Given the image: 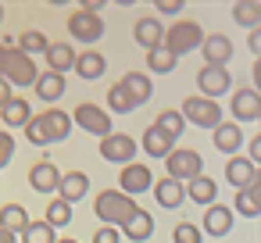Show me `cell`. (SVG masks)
<instances>
[{
  "instance_id": "6da1fadb",
  "label": "cell",
  "mask_w": 261,
  "mask_h": 243,
  "mask_svg": "<svg viewBox=\"0 0 261 243\" xmlns=\"http://www.w3.org/2000/svg\"><path fill=\"white\" fill-rule=\"evenodd\" d=\"M136 207H140V204H136L133 197H125L122 190H100L97 200H93V214L100 218V225H115V229H122V225L133 218Z\"/></svg>"
},
{
  "instance_id": "7a4b0ae2",
  "label": "cell",
  "mask_w": 261,
  "mask_h": 243,
  "mask_svg": "<svg viewBox=\"0 0 261 243\" xmlns=\"http://www.w3.org/2000/svg\"><path fill=\"white\" fill-rule=\"evenodd\" d=\"M200 43H204V29H200V22H193V18H179L175 25H168L165 29V40H161V47L179 61V58H186L190 50H200Z\"/></svg>"
},
{
  "instance_id": "3957f363",
  "label": "cell",
  "mask_w": 261,
  "mask_h": 243,
  "mask_svg": "<svg viewBox=\"0 0 261 243\" xmlns=\"http://www.w3.org/2000/svg\"><path fill=\"white\" fill-rule=\"evenodd\" d=\"M36 75H40V68H36V61H33L29 54H22L18 47H15V50H4V68H0V79H4L11 90L33 86Z\"/></svg>"
},
{
  "instance_id": "277c9868",
  "label": "cell",
  "mask_w": 261,
  "mask_h": 243,
  "mask_svg": "<svg viewBox=\"0 0 261 243\" xmlns=\"http://www.w3.org/2000/svg\"><path fill=\"white\" fill-rule=\"evenodd\" d=\"M182 122H190V125H197V129H215V125H222L225 118V111H222V104L218 100H207V97H186L182 100Z\"/></svg>"
},
{
  "instance_id": "5b68a950",
  "label": "cell",
  "mask_w": 261,
  "mask_h": 243,
  "mask_svg": "<svg viewBox=\"0 0 261 243\" xmlns=\"http://www.w3.org/2000/svg\"><path fill=\"white\" fill-rule=\"evenodd\" d=\"M165 172H168V179H175V182L186 186L193 175L204 172V157L193 147H172V154L165 157Z\"/></svg>"
},
{
  "instance_id": "8992f818",
  "label": "cell",
  "mask_w": 261,
  "mask_h": 243,
  "mask_svg": "<svg viewBox=\"0 0 261 243\" xmlns=\"http://www.w3.org/2000/svg\"><path fill=\"white\" fill-rule=\"evenodd\" d=\"M72 115V122L79 125V129H86L90 136H97V140H104V136H111L115 132V125H111V115L100 107V104H79L75 111H68Z\"/></svg>"
},
{
  "instance_id": "52a82bcc",
  "label": "cell",
  "mask_w": 261,
  "mask_h": 243,
  "mask_svg": "<svg viewBox=\"0 0 261 243\" xmlns=\"http://www.w3.org/2000/svg\"><path fill=\"white\" fill-rule=\"evenodd\" d=\"M229 115H232V122L236 125H250V122H257L261 118V93H257V86H243V90H236L232 93V100H229Z\"/></svg>"
},
{
  "instance_id": "ba28073f",
  "label": "cell",
  "mask_w": 261,
  "mask_h": 243,
  "mask_svg": "<svg viewBox=\"0 0 261 243\" xmlns=\"http://www.w3.org/2000/svg\"><path fill=\"white\" fill-rule=\"evenodd\" d=\"M136 150H140V143H136L129 132H111V136L100 140V157L111 161V165H129V161H136Z\"/></svg>"
},
{
  "instance_id": "9c48e42d",
  "label": "cell",
  "mask_w": 261,
  "mask_h": 243,
  "mask_svg": "<svg viewBox=\"0 0 261 243\" xmlns=\"http://www.w3.org/2000/svg\"><path fill=\"white\" fill-rule=\"evenodd\" d=\"M150 186H154V172H150L147 165H140V161H129V165H122V172H118V190H122L125 197L150 193Z\"/></svg>"
},
{
  "instance_id": "30bf717a",
  "label": "cell",
  "mask_w": 261,
  "mask_h": 243,
  "mask_svg": "<svg viewBox=\"0 0 261 243\" xmlns=\"http://www.w3.org/2000/svg\"><path fill=\"white\" fill-rule=\"evenodd\" d=\"M197 86H200V93H197V97L218 100L222 93H229V90H232V75H229V68H215V65H204V68L197 72Z\"/></svg>"
},
{
  "instance_id": "8fae6325",
  "label": "cell",
  "mask_w": 261,
  "mask_h": 243,
  "mask_svg": "<svg viewBox=\"0 0 261 243\" xmlns=\"http://www.w3.org/2000/svg\"><path fill=\"white\" fill-rule=\"evenodd\" d=\"M68 33H72V40H79V43H97V40L104 36V18H100V15H86V11H75V15L68 18Z\"/></svg>"
},
{
  "instance_id": "7c38bea8",
  "label": "cell",
  "mask_w": 261,
  "mask_h": 243,
  "mask_svg": "<svg viewBox=\"0 0 261 243\" xmlns=\"http://www.w3.org/2000/svg\"><path fill=\"white\" fill-rule=\"evenodd\" d=\"M186 200H193V204H200V207H211V204H218V182L211 179V175H193L186 186Z\"/></svg>"
},
{
  "instance_id": "4fadbf2b",
  "label": "cell",
  "mask_w": 261,
  "mask_h": 243,
  "mask_svg": "<svg viewBox=\"0 0 261 243\" xmlns=\"http://www.w3.org/2000/svg\"><path fill=\"white\" fill-rule=\"evenodd\" d=\"M200 54H204V61H207V65H215V68H225V65H229V58H232V40H229V36H222V33H215V36H204V43H200Z\"/></svg>"
},
{
  "instance_id": "5bb4252c",
  "label": "cell",
  "mask_w": 261,
  "mask_h": 243,
  "mask_svg": "<svg viewBox=\"0 0 261 243\" xmlns=\"http://www.w3.org/2000/svg\"><path fill=\"white\" fill-rule=\"evenodd\" d=\"M58 182H61V172L54 161H36L29 168V186L36 193H58Z\"/></svg>"
},
{
  "instance_id": "9a60e30c",
  "label": "cell",
  "mask_w": 261,
  "mask_h": 243,
  "mask_svg": "<svg viewBox=\"0 0 261 243\" xmlns=\"http://www.w3.org/2000/svg\"><path fill=\"white\" fill-rule=\"evenodd\" d=\"M118 86L129 93V100H133L136 107L154 97V86H150V75H147V72H125V75L118 79Z\"/></svg>"
},
{
  "instance_id": "2e32d148",
  "label": "cell",
  "mask_w": 261,
  "mask_h": 243,
  "mask_svg": "<svg viewBox=\"0 0 261 243\" xmlns=\"http://www.w3.org/2000/svg\"><path fill=\"white\" fill-rule=\"evenodd\" d=\"M225 179H229L236 190L257 186V165H250L243 154H236V157H229V165H225Z\"/></svg>"
},
{
  "instance_id": "e0dca14e",
  "label": "cell",
  "mask_w": 261,
  "mask_h": 243,
  "mask_svg": "<svg viewBox=\"0 0 261 243\" xmlns=\"http://www.w3.org/2000/svg\"><path fill=\"white\" fill-rule=\"evenodd\" d=\"M90 193V179L86 172H61V182H58V200L65 204H75Z\"/></svg>"
},
{
  "instance_id": "ac0fdd59",
  "label": "cell",
  "mask_w": 261,
  "mask_h": 243,
  "mask_svg": "<svg viewBox=\"0 0 261 243\" xmlns=\"http://www.w3.org/2000/svg\"><path fill=\"white\" fill-rule=\"evenodd\" d=\"M133 36H136V43H140L143 50H158V47H161V40H165V25H161V18L147 15V18H140V22H136Z\"/></svg>"
},
{
  "instance_id": "d6986e66",
  "label": "cell",
  "mask_w": 261,
  "mask_h": 243,
  "mask_svg": "<svg viewBox=\"0 0 261 243\" xmlns=\"http://www.w3.org/2000/svg\"><path fill=\"white\" fill-rule=\"evenodd\" d=\"M43 61H47V72L68 75L72 65H75V50H72V43H50V47L43 50Z\"/></svg>"
},
{
  "instance_id": "ffe728a7",
  "label": "cell",
  "mask_w": 261,
  "mask_h": 243,
  "mask_svg": "<svg viewBox=\"0 0 261 243\" xmlns=\"http://www.w3.org/2000/svg\"><path fill=\"white\" fill-rule=\"evenodd\" d=\"M40 118H43V129H47V140H50V143L68 140V132H72V115H68V111H61V107H47Z\"/></svg>"
},
{
  "instance_id": "44dd1931",
  "label": "cell",
  "mask_w": 261,
  "mask_h": 243,
  "mask_svg": "<svg viewBox=\"0 0 261 243\" xmlns=\"http://www.w3.org/2000/svg\"><path fill=\"white\" fill-rule=\"evenodd\" d=\"M211 132H215V147H218L222 154H229V157L240 154V147H243V129H240L236 122H222V125H215Z\"/></svg>"
},
{
  "instance_id": "7402d4cb",
  "label": "cell",
  "mask_w": 261,
  "mask_h": 243,
  "mask_svg": "<svg viewBox=\"0 0 261 243\" xmlns=\"http://www.w3.org/2000/svg\"><path fill=\"white\" fill-rule=\"evenodd\" d=\"M150 190H154V200H158L165 211H175V207L186 200V190H182V182H175V179H168V175H165V179H158Z\"/></svg>"
},
{
  "instance_id": "603a6c76",
  "label": "cell",
  "mask_w": 261,
  "mask_h": 243,
  "mask_svg": "<svg viewBox=\"0 0 261 243\" xmlns=\"http://www.w3.org/2000/svg\"><path fill=\"white\" fill-rule=\"evenodd\" d=\"M229 229H232V211L225 204L204 207V229L200 232H207V236H229Z\"/></svg>"
},
{
  "instance_id": "cb8c5ba5",
  "label": "cell",
  "mask_w": 261,
  "mask_h": 243,
  "mask_svg": "<svg viewBox=\"0 0 261 243\" xmlns=\"http://www.w3.org/2000/svg\"><path fill=\"white\" fill-rule=\"evenodd\" d=\"M29 118H33V107H29L25 97H11L4 107H0V122L8 125V132H11V129H25Z\"/></svg>"
},
{
  "instance_id": "d4e9b609",
  "label": "cell",
  "mask_w": 261,
  "mask_h": 243,
  "mask_svg": "<svg viewBox=\"0 0 261 243\" xmlns=\"http://www.w3.org/2000/svg\"><path fill=\"white\" fill-rule=\"evenodd\" d=\"M72 72H75L79 79L93 83V79H100V75L108 72V61H104L97 50H83V54H75V65H72Z\"/></svg>"
},
{
  "instance_id": "484cf974",
  "label": "cell",
  "mask_w": 261,
  "mask_h": 243,
  "mask_svg": "<svg viewBox=\"0 0 261 243\" xmlns=\"http://www.w3.org/2000/svg\"><path fill=\"white\" fill-rule=\"evenodd\" d=\"M33 90H36V97H40L43 104H58V100L65 97V75L40 72V75H36V83H33Z\"/></svg>"
},
{
  "instance_id": "4316f807",
  "label": "cell",
  "mask_w": 261,
  "mask_h": 243,
  "mask_svg": "<svg viewBox=\"0 0 261 243\" xmlns=\"http://www.w3.org/2000/svg\"><path fill=\"white\" fill-rule=\"evenodd\" d=\"M122 236H129L133 243H143V239H150V232H154V218H150V211H143V207H136L133 211V218L118 229Z\"/></svg>"
},
{
  "instance_id": "83f0119b",
  "label": "cell",
  "mask_w": 261,
  "mask_h": 243,
  "mask_svg": "<svg viewBox=\"0 0 261 243\" xmlns=\"http://www.w3.org/2000/svg\"><path fill=\"white\" fill-rule=\"evenodd\" d=\"M140 147H143V150H147L150 157H161V161H165V157L172 154V147H175V140H168V136H165V132L158 129V125H147V132H143V140H140Z\"/></svg>"
},
{
  "instance_id": "f1b7e54d",
  "label": "cell",
  "mask_w": 261,
  "mask_h": 243,
  "mask_svg": "<svg viewBox=\"0 0 261 243\" xmlns=\"http://www.w3.org/2000/svg\"><path fill=\"white\" fill-rule=\"evenodd\" d=\"M232 200H236V204H232L229 211H236V214H243V218H257V214H261V190H257V186L236 190Z\"/></svg>"
},
{
  "instance_id": "f546056e",
  "label": "cell",
  "mask_w": 261,
  "mask_h": 243,
  "mask_svg": "<svg viewBox=\"0 0 261 243\" xmlns=\"http://www.w3.org/2000/svg\"><path fill=\"white\" fill-rule=\"evenodd\" d=\"M29 222H33V218H29V211H25L22 204H4V207H0V229L11 232V236H18Z\"/></svg>"
},
{
  "instance_id": "4dcf8cb0",
  "label": "cell",
  "mask_w": 261,
  "mask_h": 243,
  "mask_svg": "<svg viewBox=\"0 0 261 243\" xmlns=\"http://www.w3.org/2000/svg\"><path fill=\"white\" fill-rule=\"evenodd\" d=\"M18 236H22V243H58V229H50L43 218L40 222H29Z\"/></svg>"
},
{
  "instance_id": "1f68e13d",
  "label": "cell",
  "mask_w": 261,
  "mask_h": 243,
  "mask_svg": "<svg viewBox=\"0 0 261 243\" xmlns=\"http://www.w3.org/2000/svg\"><path fill=\"white\" fill-rule=\"evenodd\" d=\"M104 111H108L111 118H115V115H133V111H136V104H133V100H129V93L115 83V86L108 90V107H104Z\"/></svg>"
},
{
  "instance_id": "d6a6232c",
  "label": "cell",
  "mask_w": 261,
  "mask_h": 243,
  "mask_svg": "<svg viewBox=\"0 0 261 243\" xmlns=\"http://www.w3.org/2000/svg\"><path fill=\"white\" fill-rule=\"evenodd\" d=\"M232 18H236L243 29H257L261 4H257V0H236V8H232Z\"/></svg>"
},
{
  "instance_id": "836d02e7",
  "label": "cell",
  "mask_w": 261,
  "mask_h": 243,
  "mask_svg": "<svg viewBox=\"0 0 261 243\" xmlns=\"http://www.w3.org/2000/svg\"><path fill=\"white\" fill-rule=\"evenodd\" d=\"M47 47H50V40H47L40 29H25V33L18 36V50L29 54V58H33V54H43Z\"/></svg>"
},
{
  "instance_id": "e575fe53",
  "label": "cell",
  "mask_w": 261,
  "mask_h": 243,
  "mask_svg": "<svg viewBox=\"0 0 261 243\" xmlns=\"http://www.w3.org/2000/svg\"><path fill=\"white\" fill-rule=\"evenodd\" d=\"M175 58L165 50V47H158V50H147V68L154 72V75H168V72H175Z\"/></svg>"
},
{
  "instance_id": "d590c367",
  "label": "cell",
  "mask_w": 261,
  "mask_h": 243,
  "mask_svg": "<svg viewBox=\"0 0 261 243\" xmlns=\"http://www.w3.org/2000/svg\"><path fill=\"white\" fill-rule=\"evenodd\" d=\"M154 125H158L168 140H179V136H182V129H186V122H182V115H179V111H161Z\"/></svg>"
},
{
  "instance_id": "8d00e7d4",
  "label": "cell",
  "mask_w": 261,
  "mask_h": 243,
  "mask_svg": "<svg viewBox=\"0 0 261 243\" xmlns=\"http://www.w3.org/2000/svg\"><path fill=\"white\" fill-rule=\"evenodd\" d=\"M50 229H65L68 222H72V204H65V200H50L47 204V218H43Z\"/></svg>"
},
{
  "instance_id": "74e56055",
  "label": "cell",
  "mask_w": 261,
  "mask_h": 243,
  "mask_svg": "<svg viewBox=\"0 0 261 243\" xmlns=\"http://www.w3.org/2000/svg\"><path fill=\"white\" fill-rule=\"evenodd\" d=\"M172 243H204V232L193 225V222H179L172 229Z\"/></svg>"
},
{
  "instance_id": "f35d334b",
  "label": "cell",
  "mask_w": 261,
  "mask_h": 243,
  "mask_svg": "<svg viewBox=\"0 0 261 243\" xmlns=\"http://www.w3.org/2000/svg\"><path fill=\"white\" fill-rule=\"evenodd\" d=\"M25 140L33 143V147H47L50 140H47V129H43V118L40 115H33L29 122H25Z\"/></svg>"
},
{
  "instance_id": "ab89813d",
  "label": "cell",
  "mask_w": 261,
  "mask_h": 243,
  "mask_svg": "<svg viewBox=\"0 0 261 243\" xmlns=\"http://www.w3.org/2000/svg\"><path fill=\"white\" fill-rule=\"evenodd\" d=\"M15 157V136L8 129H0V168H8Z\"/></svg>"
},
{
  "instance_id": "60d3db41",
  "label": "cell",
  "mask_w": 261,
  "mask_h": 243,
  "mask_svg": "<svg viewBox=\"0 0 261 243\" xmlns=\"http://www.w3.org/2000/svg\"><path fill=\"white\" fill-rule=\"evenodd\" d=\"M93 243H122V232H118L115 225H100V229L93 232Z\"/></svg>"
},
{
  "instance_id": "b9f144b4",
  "label": "cell",
  "mask_w": 261,
  "mask_h": 243,
  "mask_svg": "<svg viewBox=\"0 0 261 243\" xmlns=\"http://www.w3.org/2000/svg\"><path fill=\"white\" fill-rule=\"evenodd\" d=\"M158 4V15H179L182 11V0H154Z\"/></svg>"
},
{
  "instance_id": "7bdbcfd3",
  "label": "cell",
  "mask_w": 261,
  "mask_h": 243,
  "mask_svg": "<svg viewBox=\"0 0 261 243\" xmlns=\"http://www.w3.org/2000/svg\"><path fill=\"white\" fill-rule=\"evenodd\" d=\"M257 154H261V136H250L247 140V161L257 165Z\"/></svg>"
},
{
  "instance_id": "ee69618b",
  "label": "cell",
  "mask_w": 261,
  "mask_h": 243,
  "mask_svg": "<svg viewBox=\"0 0 261 243\" xmlns=\"http://www.w3.org/2000/svg\"><path fill=\"white\" fill-rule=\"evenodd\" d=\"M11 97H15V90H11V86H8L4 79H0V107H4V104H8Z\"/></svg>"
},
{
  "instance_id": "f6af8a7d",
  "label": "cell",
  "mask_w": 261,
  "mask_h": 243,
  "mask_svg": "<svg viewBox=\"0 0 261 243\" xmlns=\"http://www.w3.org/2000/svg\"><path fill=\"white\" fill-rule=\"evenodd\" d=\"M250 50H254V54L261 50V33H257V29H250Z\"/></svg>"
},
{
  "instance_id": "bcb514c9",
  "label": "cell",
  "mask_w": 261,
  "mask_h": 243,
  "mask_svg": "<svg viewBox=\"0 0 261 243\" xmlns=\"http://www.w3.org/2000/svg\"><path fill=\"white\" fill-rule=\"evenodd\" d=\"M0 243H15V236H11V232H4V229H0Z\"/></svg>"
},
{
  "instance_id": "7dc6e473",
  "label": "cell",
  "mask_w": 261,
  "mask_h": 243,
  "mask_svg": "<svg viewBox=\"0 0 261 243\" xmlns=\"http://www.w3.org/2000/svg\"><path fill=\"white\" fill-rule=\"evenodd\" d=\"M58 243H79V239H72V236H58Z\"/></svg>"
},
{
  "instance_id": "c3c4849f",
  "label": "cell",
  "mask_w": 261,
  "mask_h": 243,
  "mask_svg": "<svg viewBox=\"0 0 261 243\" xmlns=\"http://www.w3.org/2000/svg\"><path fill=\"white\" fill-rule=\"evenodd\" d=\"M0 68H4V47H0Z\"/></svg>"
},
{
  "instance_id": "681fc988",
  "label": "cell",
  "mask_w": 261,
  "mask_h": 243,
  "mask_svg": "<svg viewBox=\"0 0 261 243\" xmlns=\"http://www.w3.org/2000/svg\"><path fill=\"white\" fill-rule=\"evenodd\" d=\"M0 22H4V4H0Z\"/></svg>"
}]
</instances>
